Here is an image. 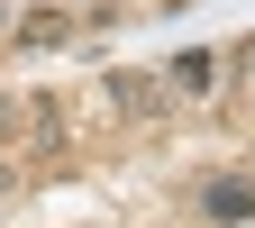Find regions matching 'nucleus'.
<instances>
[{
	"label": "nucleus",
	"instance_id": "1",
	"mask_svg": "<svg viewBox=\"0 0 255 228\" xmlns=\"http://www.w3.org/2000/svg\"><path fill=\"white\" fill-rule=\"evenodd\" d=\"M110 110L119 119H155V110H164V82H155V73H110Z\"/></svg>",
	"mask_w": 255,
	"mask_h": 228
},
{
	"label": "nucleus",
	"instance_id": "2",
	"mask_svg": "<svg viewBox=\"0 0 255 228\" xmlns=\"http://www.w3.org/2000/svg\"><path fill=\"white\" fill-rule=\"evenodd\" d=\"M201 201H210V219H255V183H237V174H219V183L201 192Z\"/></svg>",
	"mask_w": 255,
	"mask_h": 228
},
{
	"label": "nucleus",
	"instance_id": "3",
	"mask_svg": "<svg viewBox=\"0 0 255 228\" xmlns=\"http://www.w3.org/2000/svg\"><path fill=\"white\" fill-rule=\"evenodd\" d=\"M27 137H37V155H64V110L55 101H27Z\"/></svg>",
	"mask_w": 255,
	"mask_h": 228
},
{
	"label": "nucleus",
	"instance_id": "4",
	"mask_svg": "<svg viewBox=\"0 0 255 228\" xmlns=\"http://www.w3.org/2000/svg\"><path fill=\"white\" fill-rule=\"evenodd\" d=\"M18 37H27V46H64V37H82V18H55V9H46V18H27Z\"/></svg>",
	"mask_w": 255,
	"mask_h": 228
},
{
	"label": "nucleus",
	"instance_id": "5",
	"mask_svg": "<svg viewBox=\"0 0 255 228\" xmlns=\"http://www.w3.org/2000/svg\"><path fill=\"white\" fill-rule=\"evenodd\" d=\"M210 73H219V55H182V64H173V82H182V91H210Z\"/></svg>",
	"mask_w": 255,
	"mask_h": 228
},
{
	"label": "nucleus",
	"instance_id": "6",
	"mask_svg": "<svg viewBox=\"0 0 255 228\" xmlns=\"http://www.w3.org/2000/svg\"><path fill=\"white\" fill-rule=\"evenodd\" d=\"M27 119V101H18V91H0V146H9V128Z\"/></svg>",
	"mask_w": 255,
	"mask_h": 228
},
{
	"label": "nucleus",
	"instance_id": "7",
	"mask_svg": "<svg viewBox=\"0 0 255 228\" xmlns=\"http://www.w3.org/2000/svg\"><path fill=\"white\" fill-rule=\"evenodd\" d=\"M237 73H246V82H255V46H246V55H237Z\"/></svg>",
	"mask_w": 255,
	"mask_h": 228
}]
</instances>
